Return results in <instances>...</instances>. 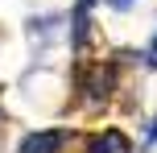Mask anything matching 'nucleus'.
Listing matches in <instances>:
<instances>
[{"label":"nucleus","mask_w":157,"mask_h":153,"mask_svg":"<svg viewBox=\"0 0 157 153\" xmlns=\"http://www.w3.org/2000/svg\"><path fill=\"white\" fill-rule=\"evenodd\" d=\"M66 145V132L62 128H46V132H29L21 141V153H58Z\"/></svg>","instance_id":"1"},{"label":"nucleus","mask_w":157,"mask_h":153,"mask_svg":"<svg viewBox=\"0 0 157 153\" xmlns=\"http://www.w3.org/2000/svg\"><path fill=\"white\" fill-rule=\"evenodd\" d=\"M87 153H128V137L116 132V128H108V132H99V137L87 145Z\"/></svg>","instance_id":"2"},{"label":"nucleus","mask_w":157,"mask_h":153,"mask_svg":"<svg viewBox=\"0 0 157 153\" xmlns=\"http://www.w3.org/2000/svg\"><path fill=\"white\" fill-rule=\"evenodd\" d=\"M108 91H112V75L103 71V66H99V71H91V99H103Z\"/></svg>","instance_id":"3"},{"label":"nucleus","mask_w":157,"mask_h":153,"mask_svg":"<svg viewBox=\"0 0 157 153\" xmlns=\"http://www.w3.org/2000/svg\"><path fill=\"white\" fill-rule=\"evenodd\" d=\"M87 4H91V0H83V8H87Z\"/></svg>","instance_id":"4"}]
</instances>
